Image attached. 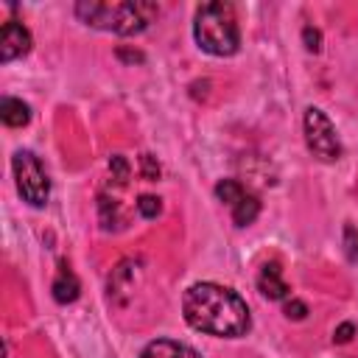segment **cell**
Wrapping results in <instances>:
<instances>
[{
  "label": "cell",
  "mask_w": 358,
  "mask_h": 358,
  "mask_svg": "<svg viewBox=\"0 0 358 358\" xmlns=\"http://www.w3.org/2000/svg\"><path fill=\"white\" fill-rule=\"evenodd\" d=\"M182 313L187 324L207 336L238 338L249 330V308L246 302L224 285L215 282H196L185 291Z\"/></svg>",
  "instance_id": "6da1fadb"
},
{
  "label": "cell",
  "mask_w": 358,
  "mask_h": 358,
  "mask_svg": "<svg viewBox=\"0 0 358 358\" xmlns=\"http://www.w3.org/2000/svg\"><path fill=\"white\" fill-rule=\"evenodd\" d=\"M193 36L199 42V48L210 56H232L241 45V28H238V17L235 8L229 3H204L196 11V22H193Z\"/></svg>",
  "instance_id": "7a4b0ae2"
},
{
  "label": "cell",
  "mask_w": 358,
  "mask_h": 358,
  "mask_svg": "<svg viewBox=\"0 0 358 358\" xmlns=\"http://www.w3.org/2000/svg\"><path fill=\"white\" fill-rule=\"evenodd\" d=\"M157 14L154 3H76V17L92 28L112 31L120 36L140 34Z\"/></svg>",
  "instance_id": "3957f363"
},
{
  "label": "cell",
  "mask_w": 358,
  "mask_h": 358,
  "mask_svg": "<svg viewBox=\"0 0 358 358\" xmlns=\"http://www.w3.org/2000/svg\"><path fill=\"white\" fill-rule=\"evenodd\" d=\"M11 168H14L20 196L31 207H45L48 196H50V182H48V173H45L42 162L31 151H17L14 159H11Z\"/></svg>",
  "instance_id": "277c9868"
},
{
  "label": "cell",
  "mask_w": 358,
  "mask_h": 358,
  "mask_svg": "<svg viewBox=\"0 0 358 358\" xmlns=\"http://www.w3.org/2000/svg\"><path fill=\"white\" fill-rule=\"evenodd\" d=\"M302 126H305V143L313 151V157H319L322 162H336L341 157V143H338L336 126L330 123V117L322 109L308 106Z\"/></svg>",
  "instance_id": "5b68a950"
},
{
  "label": "cell",
  "mask_w": 358,
  "mask_h": 358,
  "mask_svg": "<svg viewBox=\"0 0 358 358\" xmlns=\"http://www.w3.org/2000/svg\"><path fill=\"white\" fill-rule=\"evenodd\" d=\"M31 50V31L20 20H8L0 28V62L8 64Z\"/></svg>",
  "instance_id": "8992f818"
},
{
  "label": "cell",
  "mask_w": 358,
  "mask_h": 358,
  "mask_svg": "<svg viewBox=\"0 0 358 358\" xmlns=\"http://www.w3.org/2000/svg\"><path fill=\"white\" fill-rule=\"evenodd\" d=\"M257 288L266 299H285L288 296V282L282 280V271L277 263H266L257 274Z\"/></svg>",
  "instance_id": "52a82bcc"
},
{
  "label": "cell",
  "mask_w": 358,
  "mask_h": 358,
  "mask_svg": "<svg viewBox=\"0 0 358 358\" xmlns=\"http://www.w3.org/2000/svg\"><path fill=\"white\" fill-rule=\"evenodd\" d=\"M140 358H201L193 347L182 344V341H171V338H157L151 344H145V350L140 352Z\"/></svg>",
  "instance_id": "ba28073f"
},
{
  "label": "cell",
  "mask_w": 358,
  "mask_h": 358,
  "mask_svg": "<svg viewBox=\"0 0 358 358\" xmlns=\"http://www.w3.org/2000/svg\"><path fill=\"white\" fill-rule=\"evenodd\" d=\"M50 288H53V299H56L59 305H70V302H76L78 294H81V282H78V277H76L67 266L59 268V274H56V280H53Z\"/></svg>",
  "instance_id": "9c48e42d"
},
{
  "label": "cell",
  "mask_w": 358,
  "mask_h": 358,
  "mask_svg": "<svg viewBox=\"0 0 358 358\" xmlns=\"http://www.w3.org/2000/svg\"><path fill=\"white\" fill-rule=\"evenodd\" d=\"M0 117H3L6 126L20 129V126H25L31 120V106L25 101H20V98H3L0 101Z\"/></svg>",
  "instance_id": "30bf717a"
},
{
  "label": "cell",
  "mask_w": 358,
  "mask_h": 358,
  "mask_svg": "<svg viewBox=\"0 0 358 358\" xmlns=\"http://www.w3.org/2000/svg\"><path fill=\"white\" fill-rule=\"evenodd\" d=\"M229 210H232V221H235V227H249V224L257 218V213H260V201H257V196H252V193L246 190Z\"/></svg>",
  "instance_id": "8fae6325"
},
{
  "label": "cell",
  "mask_w": 358,
  "mask_h": 358,
  "mask_svg": "<svg viewBox=\"0 0 358 358\" xmlns=\"http://www.w3.org/2000/svg\"><path fill=\"white\" fill-rule=\"evenodd\" d=\"M243 193H246V187H243L241 182H235V179H221V182L215 185V196H218L227 207H232Z\"/></svg>",
  "instance_id": "7c38bea8"
},
{
  "label": "cell",
  "mask_w": 358,
  "mask_h": 358,
  "mask_svg": "<svg viewBox=\"0 0 358 358\" xmlns=\"http://www.w3.org/2000/svg\"><path fill=\"white\" fill-rule=\"evenodd\" d=\"M344 252L350 263H358V229L352 224H344Z\"/></svg>",
  "instance_id": "4fadbf2b"
},
{
  "label": "cell",
  "mask_w": 358,
  "mask_h": 358,
  "mask_svg": "<svg viewBox=\"0 0 358 358\" xmlns=\"http://www.w3.org/2000/svg\"><path fill=\"white\" fill-rule=\"evenodd\" d=\"M137 213H140L143 218H157V215L162 213V204H159L157 196H140V199H137Z\"/></svg>",
  "instance_id": "5bb4252c"
},
{
  "label": "cell",
  "mask_w": 358,
  "mask_h": 358,
  "mask_svg": "<svg viewBox=\"0 0 358 358\" xmlns=\"http://www.w3.org/2000/svg\"><path fill=\"white\" fill-rule=\"evenodd\" d=\"M140 173H143V179L157 182V179H159V162H157V157L143 154V157H140Z\"/></svg>",
  "instance_id": "9a60e30c"
},
{
  "label": "cell",
  "mask_w": 358,
  "mask_h": 358,
  "mask_svg": "<svg viewBox=\"0 0 358 358\" xmlns=\"http://www.w3.org/2000/svg\"><path fill=\"white\" fill-rule=\"evenodd\" d=\"M109 171H112V179H117V182H126L129 179V162L120 154H115L109 159Z\"/></svg>",
  "instance_id": "2e32d148"
},
{
  "label": "cell",
  "mask_w": 358,
  "mask_h": 358,
  "mask_svg": "<svg viewBox=\"0 0 358 358\" xmlns=\"http://www.w3.org/2000/svg\"><path fill=\"white\" fill-rule=\"evenodd\" d=\"M285 316L294 319V322H299V319L308 316V305L299 302V299H285Z\"/></svg>",
  "instance_id": "e0dca14e"
},
{
  "label": "cell",
  "mask_w": 358,
  "mask_h": 358,
  "mask_svg": "<svg viewBox=\"0 0 358 358\" xmlns=\"http://www.w3.org/2000/svg\"><path fill=\"white\" fill-rule=\"evenodd\" d=\"M302 39H305V48H308V50H313V53H316V50H319V45H322V34H319L316 28H310V25H305V28H302Z\"/></svg>",
  "instance_id": "ac0fdd59"
},
{
  "label": "cell",
  "mask_w": 358,
  "mask_h": 358,
  "mask_svg": "<svg viewBox=\"0 0 358 358\" xmlns=\"http://www.w3.org/2000/svg\"><path fill=\"white\" fill-rule=\"evenodd\" d=\"M352 333H355V327H352L350 322H344V324H338V327H336V333H333V341H338V344H347V341L352 338Z\"/></svg>",
  "instance_id": "d6986e66"
}]
</instances>
